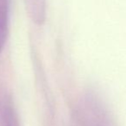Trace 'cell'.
Returning a JSON list of instances; mask_svg holds the SVG:
<instances>
[{"mask_svg":"<svg viewBox=\"0 0 126 126\" xmlns=\"http://www.w3.org/2000/svg\"><path fill=\"white\" fill-rule=\"evenodd\" d=\"M25 9L29 17L37 25H42L46 20V0H24Z\"/></svg>","mask_w":126,"mask_h":126,"instance_id":"6da1fadb","label":"cell"},{"mask_svg":"<svg viewBox=\"0 0 126 126\" xmlns=\"http://www.w3.org/2000/svg\"><path fill=\"white\" fill-rule=\"evenodd\" d=\"M11 2V0H0V54L5 46L9 34Z\"/></svg>","mask_w":126,"mask_h":126,"instance_id":"7a4b0ae2","label":"cell"}]
</instances>
